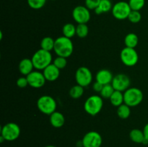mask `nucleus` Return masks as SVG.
Listing matches in <instances>:
<instances>
[{
  "mask_svg": "<svg viewBox=\"0 0 148 147\" xmlns=\"http://www.w3.org/2000/svg\"><path fill=\"white\" fill-rule=\"evenodd\" d=\"M53 50L57 56H62L67 59L73 53V43L70 38L64 36H61L55 40Z\"/></svg>",
  "mask_w": 148,
  "mask_h": 147,
  "instance_id": "obj_1",
  "label": "nucleus"
},
{
  "mask_svg": "<svg viewBox=\"0 0 148 147\" xmlns=\"http://www.w3.org/2000/svg\"><path fill=\"white\" fill-rule=\"evenodd\" d=\"M31 59L35 69L38 71H43L52 63L51 53L41 48L35 52Z\"/></svg>",
  "mask_w": 148,
  "mask_h": 147,
  "instance_id": "obj_2",
  "label": "nucleus"
},
{
  "mask_svg": "<svg viewBox=\"0 0 148 147\" xmlns=\"http://www.w3.org/2000/svg\"><path fill=\"white\" fill-rule=\"evenodd\" d=\"M103 98L99 95H91L84 103V110L91 116L97 115L103 107Z\"/></svg>",
  "mask_w": 148,
  "mask_h": 147,
  "instance_id": "obj_3",
  "label": "nucleus"
},
{
  "mask_svg": "<svg viewBox=\"0 0 148 147\" xmlns=\"http://www.w3.org/2000/svg\"><path fill=\"white\" fill-rule=\"evenodd\" d=\"M144 95L141 89L137 87H130L124 92V103L130 108L140 105L143 100Z\"/></svg>",
  "mask_w": 148,
  "mask_h": 147,
  "instance_id": "obj_4",
  "label": "nucleus"
},
{
  "mask_svg": "<svg viewBox=\"0 0 148 147\" xmlns=\"http://www.w3.org/2000/svg\"><path fill=\"white\" fill-rule=\"evenodd\" d=\"M37 108L40 112L51 115L56 111L57 103L54 98L49 95H43L37 100Z\"/></svg>",
  "mask_w": 148,
  "mask_h": 147,
  "instance_id": "obj_5",
  "label": "nucleus"
},
{
  "mask_svg": "<svg viewBox=\"0 0 148 147\" xmlns=\"http://www.w3.org/2000/svg\"><path fill=\"white\" fill-rule=\"evenodd\" d=\"M20 128L15 122H8L1 128V136L7 141H13L19 138Z\"/></svg>",
  "mask_w": 148,
  "mask_h": 147,
  "instance_id": "obj_6",
  "label": "nucleus"
},
{
  "mask_svg": "<svg viewBox=\"0 0 148 147\" xmlns=\"http://www.w3.org/2000/svg\"><path fill=\"white\" fill-rule=\"evenodd\" d=\"M131 11L132 9L128 2L124 1H120L113 5L111 13L114 18L119 20H124L128 19Z\"/></svg>",
  "mask_w": 148,
  "mask_h": 147,
  "instance_id": "obj_7",
  "label": "nucleus"
},
{
  "mask_svg": "<svg viewBox=\"0 0 148 147\" xmlns=\"http://www.w3.org/2000/svg\"><path fill=\"white\" fill-rule=\"evenodd\" d=\"M121 62L127 66H134L139 61V55L135 48L125 47L120 53Z\"/></svg>",
  "mask_w": 148,
  "mask_h": 147,
  "instance_id": "obj_8",
  "label": "nucleus"
},
{
  "mask_svg": "<svg viewBox=\"0 0 148 147\" xmlns=\"http://www.w3.org/2000/svg\"><path fill=\"white\" fill-rule=\"evenodd\" d=\"M75 80L77 84L86 87L92 83V72L86 66H80L75 72Z\"/></svg>",
  "mask_w": 148,
  "mask_h": 147,
  "instance_id": "obj_9",
  "label": "nucleus"
},
{
  "mask_svg": "<svg viewBox=\"0 0 148 147\" xmlns=\"http://www.w3.org/2000/svg\"><path fill=\"white\" fill-rule=\"evenodd\" d=\"M72 17L77 24H87L91 18L90 12L85 6H77L72 10Z\"/></svg>",
  "mask_w": 148,
  "mask_h": 147,
  "instance_id": "obj_10",
  "label": "nucleus"
},
{
  "mask_svg": "<svg viewBox=\"0 0 148 147\" xmlns=\"http://www.w3.org/2000/svg\"><path fill=\"white\" fill-rule=\"evenodd\" d=\"M103 138L101 134L97 131H89L85 134L82 139L83 147H101Z\"/></svg>",
  "mask_w": 148,
  "mask_h": 147,
  "instance_id": "obj_11",
  "label": "nucleus"
},
{
  "mask_svg": "<svg viewBox=\"0 0 148 147\" xmlns=\"http://www.w3.org/2000/svg\"><path fill=\"white\" fill-rule=\"evenodd\" d=\"M111 84L115 90L124 92L130 88L131 80L127 75L124 74H118L114 76Z\"/></svg>",
  "mask_w": 148,
  "mask_h": 147,
  "instance_id": "obj_12",
  "label": "nucleus"
},
{
  "mask_svg": "<svg viewBox=\"0 0 148 147\" xmlns=\"http://www.w3.org/2000/svg\"><path fill=\"white\" fill-rule=\"evenodd\" d=\"M26 77L28 81L29 86L36 89L43 87L46 82L43 72H40L38 70L33 71L31 73L26 76Z\"/></svg>",
  "mask_w": 148,
  "mask_h": 147,
  "instance_id": "obj_13",
  "label": "nucleus"
},
{
  "mask_svg": "<svg viewBox=\"0 0 148 147\" xmlns=\"http://www.w3.org/2000/svg\"><path fill=\"white\" fill-rule=\"evenodd\" d=\"M43 74L48 82H54L57 80L60 75V69H58L53 63L43 70Z\"/></svg>",
  "mask_w": 148,
  "mask_h": 147,
  "instance_id": "obj_14",
  "label": "nucleus"
},
{
  "mask_svg": "<svg viewBox=\"0 0 148 147\" xmlns=\"http://www.w3.org/2000/svg\"><path fill=\"white\" fill-rule=\"evenodd\" d=\"M113 79H114L113 74L108 69H101L97 72L95 75V81L102 84L103 85L111 84Z\"/></svg>",
  "mask_w": 148,
  "mask_h": 147,
  "instance_id": "obj_15",
  "label": "nucleus"
},
{
  "mask_svg": "<svg viewBox=\"0 0 148 147\" xmlns=\"http://www.w3.org/2000/svg\"><path fill=\"white\" fill-rule=\"evenodd\" d=\"M34 65L31 59H23L20 61L18 65L19 71L23 76H27L31 73L34 69Z\"/></svg>",
  "mask_w": 148,
  "mask_h": 147,
  "instance_id": "obj_16",
  "label": "nucleus"
},
{
  "mask_svg": "<svg viewBox=\"0 0 148 147\" xmlns=\"http://www.w3.org/2000/svg\"><path fill=\"white\" fill-rule=\"evenodd\" d=\"M49 121L50 123L53 128H62L65 123V118L63 114L58 111H55L54 112L49 115Z\"/></svg>",
  "mask_w": 148,
  "mask_h": 147,
  "instance_id": "obj_17",
  "label": "nucleus"
},
{
  "mask_svg": "<svg viewBox=\"0 0 148 147\" xmlns=\"http://www.w3.org/2000/svg\"><path fill=\"white\" fill-rule=\"evenodd\" d=\"M130 138L133 142L136 144H143L145 140L143 131H141L137 128L132 129L130 133Z\"/></svg>",
  "mask_w": 148,
  "mask_h": 147,
  "instance_id": "obj_18",
  "label": "nucleus"
},
{
  "mask_svg": "<svg viewBox=\"0 0 148 147\" xmlns=\"http://www.w3.org/2000/svg\"><path fill=\"white\" fill-rule=\"evenodd\" d=\"M113 8L112 3L111 0H101L99 6L94 11L96 14H101L111 11Z\"/></svg>",
  "mask_w": 148,
  "mask_h": 147,
  "instance_id": "obj_19",
  "label": "nucleus"
},
{
  "mask_svg": "<svg viewBox=\"0 0 148 147\" xmlns=\"http://www.w3.org/2000/svg\"><path fill=\"white\" fill-rule=\"evenodd\" d=\"M139 43V37L135 33H130L124 37V44L126 47L135 48Z\"/></svg>",
  "mask_w": 148,
  "mask_h": 147,
  "instance_id": "obj_20",
  "label": "nucleus"
},
{
  "mask_svg": "<svg viewBox=\"0 0 148 147\" xmlns=\"http://www.w3.org/2000/svg\"><path fill=\"white\" fill-rule=\"evenodd\" d=\"M109 99L111 105L118 108L119 106L124 103V93L122 92H120V91L115 90Z\"/></svg>",
  "mask_w": 148,
  "mask_h": 147,
  "instance_id": "obj_21",
  "label": "nucleus"
},
{
  "mask_svg": "<svg viewBox=\"0 0 148 147\" xmlns=\"http://www.w3.org/2000/svg\"><path fill=\"white\" fill-rule=\"evenodd\" d=\"M54 44L55 40H53L51 37L47 36L43 37L40 41V48L51 52V50H53L54 48Z\"/></svg>",
  "mask_w": 148,
  "mask_h": 147,
  "instance_id": "obj_22",
  "label": "nucleus"
},
{
  "mask_svg": "<svg viewBox=\"0 0 148 147\" xmlns=\"http://www.w3.org/2000/svg\"><path fill=\"white\" fill-rule=\"evenodd\" d=\"M62 33L63 36L71 39L76 35V27L72 23H66L62 27Z\"/></svg>",
  "mask_w": 148,
  "mask_h": 147,
  "instance_id": "obj_23",
  "label": "nucleus"
},
{
  "mask_svg": "<svg viewBox=\"0 0 148 147\" xmlns=\"http://www.w3.org/2000/svg\"><path fill=\"white\" fill-rule=\"evenodd\" d=\"M116 112L118 116L121 119H127L131 114V109L130 106L124 103L117 108Z\"/></svg>",
  "mask_w": 148,
  "mask_h": 147,
  "instance_id": "obj_24",
  "label": "nucleus"
},
{
  "mask_svg": "<svg viewBox=\"0 0 148 147\" xmlns=\"http://www.w3.org/2000/svg\"><path fill=\"white\" fill-rule=\"evenodd\" d=\"M69 95L73 99H79L83 95L84 87L79 84L75 85L69 89Z\"/></svg>",
  "mask_w": 148,
  "mask_h": 147,
  "instance_id": "obj_25",
  "label": "nucleus"
},
{
  "mask_svg": "<svg viewBox=\"0 0 148 147\" xmlns=\"http://www.w3.org/2000/svg\"><path fill=\"white\" fill-rule=\"evenodd\" d=\"M114 91H115V89H114V86H112L111 84H106L104 85L102 90L100 92V96L102 97L104 99H110Z\"/></svg>",
  "mask_w": 148,
  "mask_h": 147,
  "instance_id": "obj_26",
  "label": "nucleus"
},
{
  "mask_svg": "<svg viewBox=\"0 0 148 147\" xmlns=\"http://www.w3.org/2000/svg\"><path fill=\"white\" fill-rule=\"evenodd\" d=\"M89 33V29H88L87 24H78L76 26V35L80 38H85L87 37Z\"/></svg>",
  "mask_w": 148,
  "mask_h": 147,
  "instance_id": "obj_27",
  "label": "nucleus"
},
{
  "mask_svg": "<svg viewBox=\"0 0 148 147\" xmlns=\"http://www.w3.org/2000/svg\"><path fill=\"white\" fill-rule=\"evenodd\" d=\"M132 10L140 11L145 4V0H129L128 1Z\"/></svg>",
  "mask_w": 148,
  "mask_h": 147,
  "instance_id": "obj_28",
  "label": "nucleus"
},
{
  "mask_svg": "<svg viewBox=\"0 0 148 147\" xmlns=\"http://www.w3.org/2000/svg\"><path fill=\"white\" fill-rule=\"evenodd\" d=\"M29 7L33 10H40L46 4L47 0H27Z\"/></svg>",
  "mask_w": 148,
  "mask_h": 147,
  "instance_id": "obj_29",
  "label": "nucleus"
},
{
  "mask_svg": "<svg viewBox=\"0 0 148 147\" xmlns=\"http://www.w3.org/2000/svg\"><path fill=\"white\" fill-rule=\"evenodd\" d=\"M128 20L130 22L133 24H137L140 22L142 20V14L140 11H135V10H132L130 15L128 17Z\"/></svg>",
  "mask_w": 148,
  "mask_h": 147,
  "instance_id": "obj_30",
  "label": "nucleus"
},
{
  "mask_svg": "<svg viewBox=\"0 0 148 147\" xmlns=\"http://www.w3.org/2000/svg\"><path fill=\"white\" fill-rule=\"evenodd\" d=\"M53 63L59 69H63L66 67L67 64V61L66 58L62 57V56H57L54 60L53 61Z\"/></svg>",
  "mask_w": 148,
  "mask_h": 147,
  "instance_id": "obj_31",
  "label": "nucleus"
},
{
  "mask_svg": "<svg viewBox=\"0 0 148 147\" xmlns=\"http://www.w3.org/2000/svg\"><path fill=\"white\" fill-rule=\"evenodd\" d=\"M101 0H85V7L90 10H95L99 6Z\"/></svg>",
  "mask_w": 148,
  "mask_h": 147,
  "instance_id": "obj_32",
  "label": "nucleus"
},
{
  "mask_svg": "<svg viewBox=\"0 0 148 147\" xmlns=\"http://www.w3.org/2000/svg\"><path fill=\"white\" fill-rule=\"evenodd\" d=\"M17 86L20 88H25L29 85L28 81L26 76H21V77L18 78L17 80Z\"/></svg>",
  "mask_w": 148,
  "mask_h": 147,
  "instance_id": "obj_33",
  "label": "nucleus"
},
{
  "mask_svg": "<svg viewBox=\"0 0 148 147\" xmlns=\"http://www.w3.org/2000/svg\"><path fill=\"white\" fill-rule=\"evenodd\" d=\"M103 86L104 85H103L102 84L99 83V82L95 81V82L93 83V84H92V89H93V90L95 91V92L100 93V92H101V90H102Z\"/></svg>",
  "mask_w": 148,
  "mask_h": 147,
  "instance_id": "obj_34",
  "label": "nucleus"
},
{
  "mask_svg": "<svg viewBox=\"0 0 148 147\" xmlns=\"http://www.w3.org/2000/svg\"><path fill=\"white\" fill-rule=\"evenodd\" d=\"M143 133H144L145 139L147 140V141H148V123H147L145 125L144 128H143Z\"/></svg>",
  "mask_w": 148,
  "mask_h": 147,
  "instance_id": "obj_35",
  "label": "nucleus"
},
{
  "mask_svg": "<svg viewBox=\"0 0 148 147\" xmlns=\"http://www.w3.org/2000/svg\"><path fill=\"white\" fill-rule=\"evenodd\" d=\"M45 147H57V146H53V145H48Z\"/></svg>",
  "mask_w": 148,
  "mask_h": 147,
  "instance_id": "obj_36",
  "label": "nucleus"
},
{
  "mask_svg": "<svg viewBox=\"0 0 148 147\" xmlns=\"http://www.w3.org/2000/svg\"><path fill=\"white\" fill-rule=\"evenodd\" d=\"M51 1H56V0H51Z\"/></svg>",
  "mask_w": 148,
  "mask_h": 147,
  "instance_id": "obj_37",
  "label": "nucleus"
},
{
  "mask_svg": "<svg viewBox=\"0 0 148 147\" xmlns=\"http://www.w3.org/2000/svg\"><path fill=\"white\" fill-rule=\"evenodd\" d=\"M82 147H83V146H82Z\"/></svg>",
  "mask_w": 148,
  "mask_h": 147,
  "instance_id": "obj_38",
  "label": "nucleus"
}]
</instances>
